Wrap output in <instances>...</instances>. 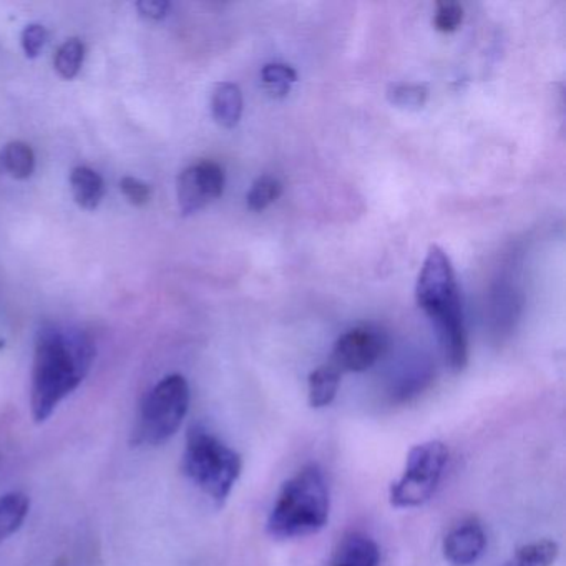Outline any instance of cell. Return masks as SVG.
I'll list each match as a JSON object with an SVG mask.
<instances>
[{"instance_id": "obj_1", "label": "cell", "mask_w": 566, "mask_h": 566, "mask_svg": "<svg viewBox=\"0 0 566 566\" xmlns=\"http://www.w3.org/2000/svg\"><path fill=\"white\" fill-rule=\"evenodd\" d=\"M95 347L84 331L45 326L35 340L31 409L35 422H45L55 407L87 377Z\"/></svg>"}, {"instance_id": "obj_2", "label": "cell", "mask_w": 566, "mask_h": 566, "mask_svg": "<svg viewBox=\"0 0 566 566\" xmlns=\"http://www.w3.org/2000/svg\"><path fill=\"white\" fill-rule=\"evenodd\" d=\"M416 300L420 310L432 321L443 357L453 373L469 364V339L463 323L459 283L450 258L442 248H429L417 277Z\"/></svg>"}, {"instance_id": "obj_3", "label": "cell", "mask_w": 566, "mask_h": 566, "mask_svg": "<svg viewBox=\"0 0 566 566\" xmlns=\"http://www.w3.org/2000/svg\"><path fill=\"white\" fill-rule=\"evenodd\" d=\"M331 496L319 467H303L283 483L268 516L266 530L273 538H303L321 532L329 522Z\"/></svg>"}, {"instance_id": "obj_4", "label": "cell", "mask_w": 566, "mask_h": 566, "mask_svg": "<svg viewBox=\"0 0 566 566\" xmlns=\"http://www.w3.org/2000/svg\"><path fill=\"white\" fill-rule=\"evenodd\" d=\"M241 470L243 459L237 450L203 427L190 430L184 453V472L205 495L223 505L240 479Z\"/></svg>"}, {"instance_id": "obj_5", "label": "cell", "mask_w": 566, "mask_h": 566, "mask_svg": "<svg viewBox=\"0 0 566 566\" xmlns=\"http://www.w3.org/2000/svg\"><path fill=\"white\" fill-rule=\"evenodd\" d=\"M190 407V386L180 374H171L157 384L142 406L135 427L137 446H160L180 429Z\"/></svg>"}, {"instance_id": "obj_6", "label": "cell", "mask_w": 566, "mask_h": 566, "mask_svg": "<svg viewBox=\"0 0 566 566\" xmlns=\"http://www.w3.org/2000/svg\"><path fill=\"white\" fill-rule=\"evenodd\" d=\"M449 460V449L440 440H429L410 449L399 480L390 485V505L416 509L432 499Z\"/></svg>"}, {"instance_id": "obj_7", "label": "cell", "mask_w": 566, "mask_h": 566, "mask_svg": "<svg viewBox=\"0 0 566 566\" xmlns=\"http://www.w3.org/2000/svg\"><path fill=\"white\" fill-rule=\"evenodd\" d=\"M387 340L380 331L370 326L354 327L334 344L333 364L340 374L370 369L386 350Z\"/></svg>"}, {"instance_id": "obj_8", "label": "cell", "mask_w": 566, "mask_h": 566, "mask_svg": "<svg viewBox=\"0 0 566 566\" xmlns=\"http://www.w3.org/2000/svg\"><path fill=\"white\" fill-rule=\"evenodd\" d=\"M224 190V171L214 161H200L181 171L178 178V203L185 217L203 210Z\"/></svg>"}, {"instance_id": "obj_9", "label": "cell", "mask_w": 566, "mask_h": 566, "mask_svg": "<svg viewBox=\"0 0 566 566\" xmlns=\"http://www.w3.org/2000/svg\"><path fill=\"white\" fill-rule=\"evenodd\" d=\"M486 536L476 520L453 526L443 539V556L453 566H470L485 552Z\"/></svg>"}, {"instance_id": "obj_10", "label": "cell", "mask_w": 566, "mask_h": 566, "mask_svg": "<svg viewBox=\"0 0 566 566\" xmlns=\"http://www.w3.org/2000/svg\"><path fill=\"white\" fill-rule=\"evenodd\" d=\"M380 562L379 546L369 536L350 533L337 546L329 566H377Z\"/></svg>"}, {"instance_id": "obj_11", "label": "cell", "mask_w": 566, "mask_h": 566, "mask_svg": "<svg viewBox=\"0 0 566 566\" xmlns=\"http://www.w3.org/2000/svg\"><path fill=\"white\" fill-rule=\"evenodd\" d=\"M211 114L221 127H237L243 114V94L237 84L221 82L214 87L211 94Z\"/></svg>"}, {"instance_id": "obj_12", "label": "cell", "mask_w": 566, "mask_h": 566, "mask_svg": "<svg viewBox=\"0 0 566 566\" xmlns=\"http://www.w3.org/2000/svg\"><path fill=\"white\" fill-rule=\"evenodd\" d=\"M71 188L75 203L84 210H97L105 197L104 178L88 167H77L72 170Z\"/></svg>"}, {"instance_id": "obj_13", "label": "cell", "mask_w": 566, "mask_h": 566, "mask_svg": "<svg viewBox=\"0 0 566 566\" xmlns=\"http://www.w3.org/2000/svg\"><path fill=\"white\" fill-rule=\"evenodd\" d=\"M340 376L343 374L329 363L311 373L310 380H307V390H310L307 399H310V406L313 409H323V407L333 403L337 390H339Z\"/></svg>"}, {"instance_id": "obj_14", "label": "cell", "mask_w": 566, "mask_h": 566, "mask_svg": "<svg viewBox=\"0 0 566 566\" xmlns=\"http://www.w3.org/2000/svg\"><path fill=\"white\" fill-rule=\"evenodd\" d=\"M31 509V500L21 492L0 496V542L14 535L25 522Z\"/></svg>"}, {"instance_id": "obj_15", "label": "cell", "mask_w": 566, "mask_h": 566, "mask_svg": "<svg viewBox=\"0 0 566 566\" xmlns=\"http://www.w3.org/2000/svg\"><path fill=\"white\" fill-rule=\"evenodd\" d=\"M0 165L2 170L15 180H25L34 174V150L24 142H11L6 145L4 151L0 155Z\"/></svg>"}, {"instance_id": "obj_16", "label": "cell", "mask_w": 566, "mask_h": 566, "mask_svg": "<svg viewBox=\"0 0 566 566\" xmlns=\"http://www.w3.org/2000/svg\"><path fill=\"white\" fill-rule=\"evenodd\" d=\"M85 59V45L81 39H69L64 44L59 48L57 54H55L54 65L55 71L59 72L62 78L65 81H72L77 77L81 72L82 65H84Z\"/></svg>"}, {"instance_id": "obj_17", "label": "cell", "mask_w": 566, "mask_h": 566, "mask_svg": "<svg viewBox=\"0 0 566 566\" xmlns=\"http://www.w3.org/2000/svg\"><path fill=\"white\" fill-rule=\"evenodd\" d=\"M558 552V543L553 539L528 543L516 552L515 566H552Z\"/></svg>"}, {"instance_id": "obj_18", "label": "cell", "mask_w": 566, "mask_h": 566, "mask_svg": "<svg viewBox=\"0 0 566 566\" xmlns=\"http://www.w3.org/2000/svg\"><path fill=\"white\" fill-rule=\"evenodd\" d=\"M261 78L273 97L283 98L290 94L293 84H296L297 74L286 64H266L261 71Z\"/></svg>"}, {"instance_id": "obj_19", "label": "cell", "mask_w": 566, "mask_h": 566, "mask_svg": "<svg viewBox=\"0 0 566 566\" xmlns=\"http://www.w3.org/2000/svg\"><path fill=\"white\" fill-rule=\"evenodd\" d=\"M281 193H283V184L276 177L263 175L254 181L250 193H248V208L251 211L266 210L270 205H273L281 197Z\"/></svg>"}, {"instance_id": "obj_20", "label": "cell", "mask_w": 566, "mask_h": 566, "mask_svg": "<svg viewBox=\"0 0 566 566\" xmlns=\"http://www.w3.org/2000/svg\"><path fill=\"white\" fill-rule=\"evenodd\" d=\"M429 97V88L423 84H392L387 88V98L390 104L400 108H422Z\"/></svg>"}, {"instance_id": "obj_21", "label": "cell", "mask_w": 566, "mask_h": 566, "mask_svg": "<svg viewBox=\"0 0 566 566\" xmlns=\"http://www.w3.org/2000/svg\"><path fill=\"white\" fill-rule=\"evenodd\" d=\"M463 21V8L459 2H439L437 4L436 18H433V28L443 34L457 31Z\"/></svg>"}, {"instance_id": "obj_22", "label": "cell", "mask_w": 566, "mask_h": 566, "mask_svg": "<svg viewBox=\"0 0 566 566\" xmlns=\"http://www.w3.org/2000/svg\"><path fill=\"white\" fill-rule=\"evenodd\" d=\"M48 29L41 24H31L22 31L21 44L29 59H38L48 44Z\"/></svg>"}, {"instance_id": "obj_23", "label": "cell", "mask_w": 566, "mask_h": 566, "mask_svg": "<svg viewBox=\"0 0 566 566\" xmlns=\"http://www.w3.org/2000/svg\"><path fill=\"white\" fill-rule=\"evenodd\" d=\"M124 197L135 207H145L151 200V187L137 178L125 177L120 180Z\"/></svg>"}, {"instance_id": "obj_24", "label": "cell", "mask_w": 566, "mask_h": 566, "mask_svg": "<svg viewBox=\"0 0 566 566\" xmlns=\"http://www.w3.org/2000/svg\"><path fill=\"white\" fill-rule=\"evenodd\" d=\"M170 4L165 0H142L138 2L137 9L144 18L151 19V21H161L167 15Z\"/></svg>"}, {"instance_id": "obj_25", "label": "cell", "mask_w": 566, "mask_h": 566, "mask_svg": "<svg viewBox=\"0 0 566 566\" xmlns=\"http://www.w3.org/2000/svg\"><path fill=\"white\" fill-rule=\"evenodd\" d=\"M52 566H69V562L65 558H59Z\"/></svg>"}]
</instances>
